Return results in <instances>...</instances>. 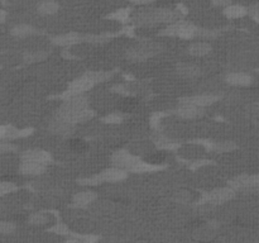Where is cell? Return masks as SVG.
I'll use <instances>...</instances> for the list:
<instances>
[{"instance_id": "1", "label": "cell", "mask_w": 259, "mask_h": 243, "mask_svg": "<svg viewBox=\"0 0 259 243\" xmlns=\"http://www.w3.org/2000/svg\"><path fill=\"white\" fill-rule=\"evenodd\" d=\"M178 19H181V13L170 8H144L137 10L131 17V21L139 27L171 24Z\"/></svg>"}, {"instance_id": "2", "label": "cell", "mask_w": 259, "mask_h": 243, "mask_svg": "<svg viewBox=\"0 0 259 243\" xmlns=\"http://www.w3.org/2000/svg\"><path fill=\"white\" fill-rule=\"evenodd\" d=\"M111 73H103V71H99V73H86L83 76H80L79 79L73 80L71 84H68L67 90L65 91L64 94L61 95L62 99L68 97H73V95H80V94H85L86 91L91 90L96 84L101 81H105L107 79H109Z\"/></svg>"}, {"instance_id": "3", "label": "cell", "mask_w": 259, "mask_h": 243, "mask_svg": "<svg viewBox=\"0 0 259 243\" xmlns=\"http://www.w3.org/2000/svg\"><path fill=\"white\" fill-rule=\"evenodd\" d=\"M200 29L201 28H198L191 22L178 19L171 24H168V27L165 28L159 34L166 37H178L183 40H192V38L200 37Z\"/></svg>"}, {"instance_id": "4", "label": "cell", "mask_w": 259, "mask_h": 243, "mask_svg": "<svg viewBox=\"0 0 259 243\" xmlns=\"http://www.w3.org/2000/svg\"><path fill=\"white\" fill-rule=\"evenodd\" d=\"M127 177H128L127 171L111 166L109 169L103 170L101 172L96 173L94 176L80 180V184H83V185H98V184H104V182H120Z\"/></svg>"}, {"instance_id": "5", "label": "cell", "mask_w": 259, "mask_h": 243, "mask_svg": "<svg viewBox=\"0 0 259 243\" xmlns=\"http://www.w3.org/2000/svg\"><path fill=\"white\" fill-rule=\"evenodd\" d=\"M88 108V97L85 94L73 95V97H65L64 103L60 105L55 118L62 119L65 117L70 116L72 113L79 112L81 109Z\"/></svg>"}, {"instance_id": "6", "label": "cell", "mask_w": 259, "mask_h": 243, "mask_svg": "<svg viewBox=\"0 0 259 243\" xmlns=\"http://www.w3.org/2000/svg\"><path fill=\"white\" fill-rule=\"evenodd\" d=\"M162 49H163V46L157 42H142L131 47L127 52V56L131 61H146L153 56L158 55Z\"/></svg>"}, {"instance_id": "7", "label": "cell", "mask_w": 259, "mask_h": 243, "mask_svg": "<svg viewBox=\"0 0 259 243\" xmlns=\"http://www.w3.org/2000/svg\"><path fill=\"white\" fill-rule=\"evenodd\" d=\"M235 190H233L230 186H225V188L214 189L211 192H207L201 194L198 196L197 204H211V205H219V204H224L226 201L232 200L235 196Z\"/></svg>"}, {"instance_id": "8", "label": "cell", "mask_w": 259, "mask_h": 243, "mask_svg": "<svg viewBox=\"0 0 259 243\" xmlns=\"http://www.w3.org/2000/svg\"><path fill=\"white\" fill-rule=\"evenodd\" d=\"M140 160H142V157L135 155V153H131L127 149H119V151L114 152L113 156H111V166L122 169V170H125L129 173Z\"/></svg>"}, {"instance_id": "9", "label": "cell", "mask_w": 259, "mask_h": 243, "mask_svg": "<svg viewBox=\"0 0 259 243\" xmlns=\"http://www.w3.org/2000/svg\"><path fill=\"white\" fill-rule=\"evenodd\" d=\"M228 186L235 192L244 190H259V173L256 175H239L229 181Z\"/></svg>"}, {"instance_id": "10", "label": "cell", "mask_w": 259, "mask_h": 243, "mask_svg": "<svg viewBox=\"0 0 259 243\" xmlns=\"http://www.w3.org/2000/svg\"><path fill=\"white\" fill-rule=\"evenodd\" d=\"M174 113L182 119H196L198 117L204 116L205 108L187 103V101H180V105L174 110Z\"/></svg>"}, {"instance_id": "11", "label": "cell", "mask_w": 259, "mask_h": 243, "mask_svg": "<svg viewBox=\"0 0 259 243\" xmlns=\"http://www.w3.org/2000/svg\"><path fill=\"white\" fill-rule=\"evenodd\" d=\"M48 165L42 164V162L28 161V160H21L19 164V172L25 176H40L46 172Z\"/></svg>"}, {"instance_id": "12", "label": "cell", "mask_w": 259, "mask_h": 243, "mask_svg": "<svg viewBox=\"0 0 259 243\" xmlns=\"http://www.w3.org/2000/svg\"><path fill=\"white\" fill-rule=\"evenodd\" d=\"M85 40H87V37L77 33V32H70V33L60 34V36L53 37L52 38V43L56 46H60V47H71V46L84 42Z\"/></svg>"}, {"instance_id": "13", "label": "cell", "mask_w": 259, "mask_h": 243, "mask_svg": "<svg viewBox=\"0 0 259 243\" xmlns=\"http://www.w3.org/2000/svg\"><path fill=\"white\" fill-rule=\"evenodd\" d=\"M21 160H28V161H36L42 162V164L49 165L52 162V156L49 152L44 151V149H28L22 153Z\"/></svg>"}, {"instance_id": "14", "label": "cell", "mask_w": 259, "mask_h": 243, "mask_svg": "<svg viewBox=\"0 0 259 243\" xmlns=\"http://www.w3.org/2000/svg\"><path fill=\"white\" fill-rule=\"evenodd\" d=\"M217 100H220V95L198 94V95H194V97H182L180 101H187V103L195 104V105L201 106V108H206V106L213 105L214 103H216Z\"/></svg>"}, {"instance_id": "15", "label": "cell", "mask_w": 259, "mask_h": 243, "mask_svg": "<svg viewBox=\"0 0 259 243\" xmlns=\"http://www.w3.org/2000/svg\"><path fill=\"white\" fill-rule=\"evenodd\" d=\"M98 199V195L95 192L85 190V192L76 193L72 197V205L76 208H86L91 205L95 200Z\"/></svg>"}, {"instance_id": "16", "label": "cell", "mask_w": 259, "mask_h": 243, "mask_svg": "<svg viewBox=\"0 0 259 243\" xmlns=\"http://www.w3.org/2000/svg\"><path fill=\"white\" fill-rule=\"evenodd\" d=\"M229 85L249 86L253 82V77L247 73H230L225 77Z\"/></svg>"}, {"instance_id": "17", "label": "cell", "mask_w": 259, "mask_h": 243, "mask_svg": "<svg viewBox=\"0 0 259 243\" xmlns=\"http://www.w3.org/2000/svg\"><path fill=\"white\" fill-rule=\"evenodd\" d=\"M211 51H213V46L209 42H204V41L194 42L187 47V53L194 57H202V56L209 55Z\"/></svg>"}, {"instance_id": "18", "label": "cell", "mask_w": 259, "mask_h": 243, "mask_svg": "<svg viewBox=\"0 0 259 243\" xmlns=\"http://www.w3.org/2000/svg\"><path fill=\"white\" fill-rule=\"evenodd\" d=\"M177 73L185 79H192V77H197L201 75V69L194 64H187V62H182V64L177 65L176 67Z\"/></svg>"}, {"instance_id": "19", "label": "cell", "mask_w": 259, "mask_h": 243, "mask_svg": "<svg viewBox=\"0 0 259 243\" xmlns=\"http://www.w3.org/2000/svg\"><path fill=\"white\" fill-rule=\"evenodd\" d=\"M60 4L56 0H42L40 3L37 4V12L38 14L48 17V15H53L56 13H58L60 10Z\"/></svg>"}, {"instance_id": "20", "label": "cell", "mask_w": 259, "mask_h": 243, "mask_svg": "<svg viewBox=\"0 0 259 243\" xmlns=\"http://www.w3.org/2000/svg\"><path fill=\"white\" fill-rule=\"evenodd\" d=\"M12 36L18 37V38H25V37H31L34 34H38V29L31 24H25V23H21L17 24L10 29Z\"/></svg>"}, {"instance_id": "21", "label": "cell", "mask_w": 259, "mask_h": 243, "mask_svg": "<svg viewBox=\"0 0 259 243\" xmlns=\"http://www.w3.org/2000/svg\"><path fill=\"white\" fill-rule=\"evenodd\" d=\"M223 14L228 19H240L248 14V9L240 4H230L224 8Z\"/></svg>"}, {"instance_id": "22", "label": "cell", "mask_w": 259, "mask_h": 243, "mask_svg": "<svg viewBox=\"0 0 259 243\" xmlns=\"http://www.w3.org/2000/svg\"><path fill=\"white\" fill-rule=\"evenodd\" d=\"M73 127H75V125H71L68 124V123H66V122L55 118V121L49 124L48 129L53 134H57V136H67V134L72 131Z\"/></svg>"}, {"instance_id": "23", "label": "cell", "mask_w": 259, "mask_h": 243, "mask_svg": "<svg viewBox=\"0 0 259 243\" xmlns=\"http://www.w3.org/2000/svg\"><path fill=\"white\" fill-rule=\"evenodd\" d=\"M209 151L217 152V153H224V152H230L233 149L237 148V145L229 141H224V142H209L205 145Z\"/></svg>"}, {"instance_id": "24", "label": "cell", "mask_w": 259, "mask_h": 243, "mask_svg": "<svg viewBox=\"0 0 259 243\" xmlns=\"http://www.w3.org/2000/svg\"><path fill=\"white\" fill-rule=\"evenodd\" d=\"M51 214L46 212H37L33 213L29 219H28V222L29 224L36 225V227H42V225H47L48 223H51Z\"/></svg>"}, {"instance_id": "25", "label": "cell", "mask_w": 259, "mask_h": 243, "mask_svg": "<svg viewBox=\"0 0 259 243\" xmlns=\"http://www.w3.org/2000/svg\"><path fill=\"white\" fill-rule=\"evenodd\" d=\"M155 145L158 146L159 149L162 151H174L180 147V143L172 142V141L167 140L165 137H158L157 140H155Z\"/></svg>"}, {"instance_id": "26", "label": "cell", "mask_w": 259, "mask_h": 243, "mask_svg": "<svg viewBox=\"0 0 259 243\" xmlns=\"http://www.w3.org/2000/svg\"><path fill=\"white\" fill-rule=\"evenodd\" d=\"M123 121H124V116L120 112L110 113V114H108V116H105L103 118V122L107 123V124H119Z\"/></svg>"}, {"instance_id": "27", "label": "cell", "mask_w": 259, "mask_h": 243, "mask_svg": "<svg viewBox=\"0 0 259 243\" xmlns=\"http://www.w3.org/2000/svg\"><path fill=\"white\" fill-rule=\"evenodd\" d=\"M144 160H147L148 162H151V164H154V165H162L163 162H165L166 160V153L163 151H158V152H153V153H151L150 156H147Z\"/></svg>"}, {"instance_id": "28", "label": "cell", "mask_w": 259, "mask_h": 243, "mask_svg": "<svg viewBox=\"0 0 259 243\" xmlns=\"http://www.w3.org/2000/svg\"><path fill=\"white\" fill-rule=\"evenodd\" d=\"M18 147L13 142L8 140H0V155H5V153H12L16 152Z\"/></svg>"}, {"instance_id": "29", "label": "cell", "mask_w": 259, "mask_h": 243, "mask_svg": "<svg viewBox=\"0 0 259 243\" xmlns=\"http://www.w3.org/2000/svg\"><path fill=\"white\" fill-rule=\"evenodd\" d=\"M108 18L114 19V21H118V22H122V23H124V22H127L129 19V9L115 10L113 14L108 15Z\"/></svg>"}, {"instance_id": "30", "label": "cell", "mask_w": 259, "mask_h": 243, "mask_svg": "<svg viewBox=\"0 0 259 243\" xmlns=\"http://www.w3.org/2000/svg\"><path fill=\"white\" fill-rule=\"evenodd\" d=\"M16 190H18V186L16 184L9 181H0V196L3 195L10 194V193H14Z\"/></svg>"}, {"instance_id": "31", "label": "cell", "mask_w": 259, "mask_h": 243, "mask_svg": "<svg viewBox=\"0 0 259 243\" xmlns=\"http://www.w3.org/2000/svg\"><path fill=\"white\" fill-rule=\"evenodd\" d=\"M17 229V225L12 222H4L0 220V234H12Z\"/></svg>"}, {"instance_id": "32", "label": "cell", "mask_w": 259, "mask_h": 243, "mask_svg": "<svg viewBox=\"0 0 259 243\" xmlns=\"http://www.w3.org/2000/svg\"><path fill=\"white\" fill-rule=\"evenodd\" d=\"M137 104H138V100L135 99V97H127V99L123 100L120 109H122L123 112H130V110H133L135 106H137Z\"/></svg>"}, {"instance_id": "33", "label": "cell", "mask_w": 259, "mask_h": 243, "mask_svg": "<svg viewBox=\"0 0 259 243\" xmlns=\"http://www.w3.org/2000/svg\"><path fill=\"white\" fill-rule=\"evenodd\" d=\"M48 231L53 232V233H57V234H65V236H70L71 234V232L67 228V225L64 224V223H56L53 227L49 228Z\"/></svg>"}, {"instance_id": "34", "label": "cell", "mask_w": 259, "mask_h": 243, "mask_svg": "<svg viewBox=\"0 0 259 243\" xmlns=\"http://www.w3.org/2000/svg\"><path fill=\"white\" fill-rule=\"evenodd\" d=\"M46 56H47V53H44V52H42V51L32 52V53H25L24 60H25V62H36V61L43 60Z\"/></svg>"}, {"instance_id": "35", "label": "cell", "mask_w": 259, "mask_h": 243, "mask_svg": "<svg viewBox=\"0 0 259 243\" xmlns=\"http://www.w3.org/2000/svg\"><path fill=\"white\" fill-rule=\"evenodd\" d=\"M248 14H249L257 23H259V3L250 5L249 8H248Z\"/></svg>"}, {"instance_id": "36", "label": "cell", "mask_w": 259, "mask_h": 243, "mask_svg": "<svg viewBox=\"0 0 259 243\" xmlns=\"http://www.w3.org/2000/svg\"><path fill=\"white\" fill-rule=\"evenodd\" d=\"M70 146L73 151H83V149H85L86 143L85 141L83 140H72L70 143Z\"/></svg>"}, {"instance_id": "37", "label": "cell", "mask_w": 259, "mask_h": 243, "mask_svg": "<svg viewBox=\"0 0 259 243\" xmlns=\"http://www.w3.org/2000/svg\"><path fill=\"white\" fill-rule=\"evenodd\" d=\"M209 165H211V161H209V160H197V161L191 162V165L189 167L191 170H197L200 167L209 166Z\"/></svg>"}, {"instance_id": "38", "label": "cell", "mask_w": 259, "mask_h": 243, "mask_svg": "<svg viewBox=\"0 0 259 243\" xmlns=\"http://www.w3.org/2000/svg\"><path fill=\"white\" fill-rule=\"evenodd\" d=\"M210 3L216 8H225V6L233 4V0H210Z\"/></svg>"}, {"instance_id": "39", "label": "cell", "mask_w": 259, "mask_h": 243, "mask_svg": "<svg viewBox=\"0 0 259 243\" xmlns=\"http://www.w3.org/2000/svg\"><path fill=\"white\" fill-rule=\"evenodd\" d=\"M131 4H134V5H140V6H146L150 5V4L154 3L155 0H129Z\"/></svg>"}, {"instance_id": "40", "label": "cell", "mask_w": 259, "mask_h": 243, "mask_svg": "<svg viewBox=\"0 0 259 243\" xmlns=\"http://www.w3.org/2000/svg\"><path fill=\"white\" fill-rule=\"evenodd\" d=\"M8 133V125H0V140H5Z\"/></svg>"}, {"instance_id": "41", "label": "cell", "mask_w": 259, "mask_h": 243, "mask_svg": "<svg viewBox=\"0 0 259 243\" xmlns=\"http://www.w3.org/2000/svg\"><path fill=\"white\" fill-rule=\"evenodd\" d=\"M6 18H8V12L4 9H0V24L4 23L6 21Z\"/></svg>"}, {"instance_id": "42", "label": "cell", "mask_w": 259, "mask_h": 243, "mask_svg": "<svg viewBox=\"0 0 259 243\" xmlns=\"http://www.w3.org/2000/svg\"><path fill=\"white\" fill-rule=\"evenodd\" d=\"M0 69H1V66H0Z\"/></svg>"}, {"instance_id": "43", "label": "cell", "mask_w": 259, "mask_h": 243, "mask_svg": "<svg viewBox=\"0 0 259 243\" xmlns=\"http://www.w3.org/2000/svg\"><path fill=\"white\" fill-rule=\"evenodd\" d=\"M258 73H259V71H258Z\"/></svg>"}]
</instances>
